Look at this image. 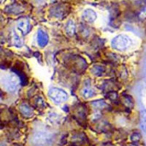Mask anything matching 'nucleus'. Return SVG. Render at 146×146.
Wrapping results in <instances>:
<instances>
[{"label": "nucleus", "mask_w": 146, "mask_h": 146, "mask_svg": "<svg viewBox=\"0 0 146 146\" xmlns=\"http://www.w3.org/2000/svg\"><path fill=\"white\" fill-rule=\"evenodd\" d=\"M132 41L126 35H119L112 40V46L118 50H125L131 45Z\"/></svg>", "instance_id": "f257e3e1"}, {"label": "nucleus", "mask_w": 146, "mask_h": 146, "mask_svg": "<svg viewBox=\"0 0 146 146\" xmlns=\"http://www.w3.org/2000/svg\"><path fill=\"white\" fill-rule=\"evenodd\" d=\"M53 140V136L50 134L44 131L35 133L32 139V144L35 146H46L50 144Z\"/></svg>", "instance_id": "f03ea898"}, {"label": "nucleus", "mask_w": 146, "mask_h": 146, "mask_svg": "<svg viewBox=\"0 0 146 146\" xmlns=\"http://www.w3.org/2000/svg\"><path fill=\"white\" fill-rule=\"evenodd\" d=\"M48 96L57 104H61L66 101L68 99V94L66 91L58 88H51L48 91Z\"/></svg>", "instance_id": "7ed1b4c3"}, {"label": "nucleus", "mask_w": 146, "mask_h": 146, "mask_svg": "<svg viewBox=\"0 0 146 146\" xmlns=\"http://www.w3.org/2000/svg\"><path fill=\"white\" fill-rule=\"evenodd\" d=\"M3 83L7 91L10 92H13L18 88L19 79L14 74H8L4 78Z\"/></svg>", "instance_id": "20e7f679"}, {"label": "nucleus", "mask_w": 146, "mask_h": 146, "mask_svg": "<svg viewBox=\"0 0 146 146\" xmlns=\"http://www.w3.org/2000/svg\"><path fill=\"white\" fill-rule=\"evenodd\" d=\"M48 35H47L46 32L42 31V29H39L37 32V42L38 45L42 48H44L46 46L48 42Z\"/></svg>", "instance_id": "39448f33"}, {"label": "nucleus", "mask_w": 146, "mask_h": 146, "mask_svg": "<svg viewBox=\"0 0 146 146\" xmlns=\"http://www.w3.org/2000/svg\"><path fill=\"white\" fill-rule=\"evenodd\" d=\"M97 15L96 12L92 9H87L85 10L83 13V19L88 23H93L96 21Z\"/></svg>", "instance_id": "423d86ee"}, {"label": "nucleus", "mask_w": 146, "mask_h": 146, "mask_svg": "<svg viewBox=\"0 0 146 146\" xmlns=\"http://www.w3.org/2000/svg\"><path fill=\"white\" fill-rule=\"evenodd\" d=\"M17 27H18V30L21 32L22 35H25L29 32L31 26H30L29 21H27V19H21L18 21Z\"/></svg>", "instance_id": "0eeeda50"}, {"label": "nucleus", "mask_w": 146, "mask_h": 146, "mask_svg": "<svg viewBox=\"0 0 146 146\" xmlns=\"http://www.w3.org/2000/svg\"><path fill=\"white\" fill-rule=\"evenodd\" d=\"M20 110L21 113H22L23 115H24L27 118H30L32 117L34 114L33 110L32 109V108L30 106H29L28 105H26V104H23L20 106Z\"/></svg>", "instance_id": "6e6552de"}, {"label": "nucleus", "mask_w": 146, "mask_h": 146, "mask_svg": "<svg viewBox=\"0 0 146 146\" xmlns=\"http://www.w3.org/2000/svg\"><path fill=\"white\" fill-rule=\"evenodd\" d=\"M75 30H76V26L75 22L72 20L69 21L66 25V32L67 35L70 36H73L75 35Z\"/></svg>", "instance_id": "1a4fd4ad"}, {"label": "nucleus", "mask_w": 146, "mask_h": 146, "mask_svg": "<svg viewBox=\"0 0 146 146\" xmlns=\"http://www.w3.org/2000/svg\"><path fill=\"white\" fill-rule=\"evenodd\" d=\"M11 39L12 42H13V44L15 46L20 48V47H21L22 45H23V41H22V40L21 39L20 36H19V35H18L15 32H13L12 33Z\"/></svg>", "instance_id": "9d476101"}, {"label": "nucleus", "mask_w": 146, "mask_h": 146, "mask_svg": "<svg viewBox=\"0 0 146 146\" xmlns=\"http://www.w3.org/2000/svg\"><path fill=\"white\" fill-rule=\"evenodd\" d=\"M95 94L94 90L90 88H85L82 91V96L85 99H89Z\"/></svg>", "instance_id": "9b49d317"}, {"label": "nucleus", "mask_w": 146, "mask_h": 146, "mask_svg": "<svg viewBox=\"0 0 146 146\" xmlns=\"http://www.w3.org/2000/svg\"><path fill=\"white\" fill-rule=\"evenodd\" d=\"M140 126H141L142 130L146 133V113H143V114Z\"/></svg>", "instance_id": "f8f14e48"}, {"label": "nucleus", "mask_w": 146, "mask_h": 146, "mask_svg": "<svg viewBox=\"0 0 146 146\" xmlns=\"http://www.w3.org/2000/svg\"><path fill=\"white\" fill-rule=\"evenodd\" d=\"M93 106L96 108H98V109H102V108H105L106 106V104H105V102L104 101L94 102Z\"/></svg>", "instance_id": "ddd939ff"}, {"label": "nucleus", "mask_w": 146, "mask_h": 146, "mask_svg": "<svg viewBox=\"0 0 146 146\" xmlns=\"http://www.w3.org/2000/svg\"><path fill=\"white\" fill-rule=\"evenodd\" d=\"M140 139H141V135L139 133H134L131 136V140L134 143L138 142Z\"/></svg>", "instance_id": "4468645a"}, {"label": "nucleus", "mask_w": 146, "mask_h": 146, "mask_svg": "<svg viewBox=\"0 0 146 146\" xmlns=\"http://www.w3.org/2000/svg\"><path fill=\"white\" fill-rule=\"evenodd\" d=\"M130 146H137V145H130Z\"/></svg>", "instance_id": "2eb2a0df"}, {"label": "nucleus", "mask_w": 146, "mask_h": 146, "mask_svg": "<svg viewBox=\"0 0 146 146\" xmlns=\"http://www.w3.org/2000/svg\"><path fill=\"white\" fill-rule=\"evenodd\" d=\"M145 75H146V69H145Z\"/></svg>", "instance_id": "dca6fc26"}]
</instances>
